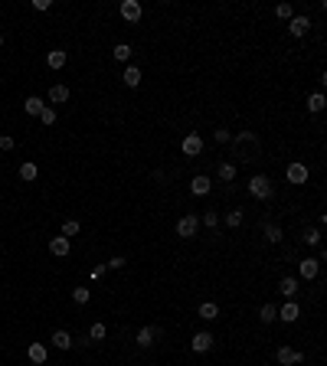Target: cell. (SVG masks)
Instances as JSON below:
<instances>
[{"instance_id":"obj_9","label":"cell","mask_w":327,"mask_h":366,"mask_svg":"<svg viewBox=\"0 0 327 366\" xmlns=\"http://www.w3.org/2000/svg\"><path fill=\"white\" fill-rule=\"evenodd\" d=\"M288 30H291V36H308L311 20H308V17H291V20H288Z\"/></svg>"},{"instance_id":"obj_26","label":"cell","mask_w":327,"mask_h":366,"mask_svg":"<svg viewBox=\"0 0 327 366\" xmlns=\"http://www.w3.org/2000/svg\"><path fill=\"white\" fill-rule=\"evenodd\" d=\"M265 242H282V229H278L275 223H265Z\"/></svg>"},{"instance_id":"obj_33","label":"cell","mask_w":327,"mask_h":366,"mask_svg":"<svg viewBox=\"0 0 327 366\" xmlns=\"http://www.w3.org/2000/svg\"><path fill=\"white\" fill-rule=\"evenodd\" d=\"M232 141H236V144H259V137H255L252 131H242V134H236Z\"/></svg>"},{"instance_id":"obj_30","label":"cell","mask_w":327,"mask_h":366,"mask_svg":"<svg viewBox=\"0 0 327 366\" xmlns=\"http://www.w3.org/2000/svg\"><path fill=\"white\" fill-rule=\"evenodd\" d=\"M79 229H82V226H79V223H75V219H69V223H62V236H66V239H72V236H79Z\"/></svg>"},{"instance_id":"obj_10","label":"cell","mask_w":327,"mask_h":366,"mask_svg":"<svg viewBox=\"0 0 327 366\" xmlns=\"http://www.w3.org/2000/svg\"><path fill=\"white\" fill-rule=\"evenodd\" d=\"M210 190H213L210 177H193V180H190V193H193V196H206Z\"/></svg>"},{"instance_id":"obj_8","label":"cell","mask_w":327,"mask_h":366,"mask_svg":"<svg viewBox=\"0 0 327 366\" xmlns=\"http://www.w3.org/2000/svg\"><path fill=\"white\" fill-rule=\"evenodd\" d=\"M69 248H72V239H66V236H56L53 242H50V252L56 255V258H66Z\"/></svg>"},{"instance_id":"obj_14","label":"cell","mask_w":327,"mask_h":366,"mask_svg":"<svg viewBox=\"0 0 327 366\" xmlns=\"http://www.w3.org/2000/svg\"><path fill=\"white\" fill-rule=\"evenodd\" d=\"M23 108H26V115H36V118H39V115H43V108H46V101L39 98V95H30V98L23 101Z\"/></svg>"},{"instance_id":"obj_36","label":"cell","mask_w":327,"mask_h":366,"mask_svg":"<svg viewBox=\"0 0 327 366\" xmlns=\"http://www.w3.org/2000/svg\"><path fill=\"white\" fill-rule=\"evenodd\" d=\"M213 137H216L219 144H229V141H232V134H229L226 128H219V131H216V134H213Z\"/></svg>"},{"instance_id":"obj_5","label":"cell","mask_w":327,"mask_h":366,"mask_svg":"<svg viewBox=\"0 0 327 366\" xmlns=\"http://www.w3.org/2000/svg\"><path fill=\"white\" fill-rule=\"evenodd\" d=\"M183 154L186 157H200L203 154V137L200 134H186L183 137Z\"/></svg>"},{"instance_id":"obj_12","label":"cell","mask_w":327,"mask_h":366,"mask_svg":"<svg viewBox=\"0 0 327 366\" xmlns=\"http://www.w3.org/2000/svg\"><path fill=\"white\" fill-rule=\"evenodd\" d=\"M154 337H161V327H141L137 330V347H151Z\"/></svg>"},{"instance_id":"obj_22","label":"cell","mask_w":327,"mask_h":366,"mask_svg":"<svg viewBox=\"0 0 327 366\" xmlns=\"http://www.w3.org/2000/svg\"><path fill=\"white\" fill-rule=\"evenodd\" d=\"M200 317H203V321H216V317H219V307L213 304V301H206V304H200Z\"/></svg>"},{"instance_id":"obj_18","label":"cell","mask_w":327,"mask_h":366,"mask_svg":"<svg viewBox=\"0 0 327 366\" xmlns=\"http://www.w3.org/2000/svg\"><path fill=\"white\" fill-rule=\"evenodd\" d=\"M259 321H262V324H275V321H278V307H275V304H262V307H259Z\"/></svg>"},{"instance_id":"obj_23","label":"cell","mask_w":327,"mask_h":366,"mask_svg":"<svg viewBox=\"0 0 327 366\" xmlns=\"http://www.w3.org/2000/svg\"><path fill=\"white\" fill-rule=\"evenodd\" d=\"M216 174H219V180H222V183H232V180H236V167H232V164H219Z\"/></svg>"},{"instance_id":"obj_1","label":"cell","mask_w":327,"mask_h":366,"mask_svg":"<svg viewBox=\"0 0 327 366\" xmlns=\"http://www.w3.org/2000/svg\"><path fill=\"white\" fill-rule=\"evenodd\" d=\"M249 193H252L255 199H272L275 186H272V180H268L265 174H255L252 180H249Z\"/></svg>"},{"instance_id":"obj_34","label":"cell","mask_w":327,"mask_h":366,"mask_svg":"<svg viewBox=\"0 0 327 366\" xmlns=\"http://www.w3.org/2000/svg\"><path fill=\"white\" fill-rule=\"evenodd\" d=\"M304 239H308V245H321V229H308Z\"/></svg>"},{"instance_id":"obj_42","label":"cell","mask_w":327,"mask_h":366,"mask_svg":"<svg viewBox=\"0 0 327 366\" xmlns=\"http://www.w3.org/2000/svg\"><path fill=\"white\" fill-rule=\"evenodd\" d=\"M0 46H4V36H0Z\"/></svg>"},{"instance_id":"obj_37","label":"cell","mask_w":327,"mask_h":366,"mask_svg":"<svg viewBox=\"0 0 327 366\" xmlns=\"http://www.w3.org/2000/svg\"><path fill=\"white\" fill-rule=\"evenodd\" d=\"M53 0H33V10H50Z\"/></svg>"},{"instance_id":"obj_27","label":"cell","mask_w":327,"mask_h":366,"mask_svg":"<svg viewBox=\"0 0 327 366\" xmlns=\"http://www.w3.org/2000/svg\"><path fill=\"white\" fill-rule=\"evenodd\" d=\"M226 226H229V229H239V226H242V210H229L226 213Z\"/></svg>"},{"instance_id":"obj_31","label":"cell","mask_w":327,"mask_h":366,"mask_svg":"<svg viewBox=\"0 0 327 366\" xmlns=\"http://www.w3.org/2000/svg\"><path fill=\"white\" fill-rule=\"evenodd\" d=\"M88 298H92L88 288H72V301H75V304H88Z\"/></svg>"},{"instance_id":"obj_7","label":"cell","mask_w":327,"mask_h":366,"mask_svg":"<svg viewBox=\"0 0 327 366\" xmlns=\"http://www.w3.org/2000/svg\"><path fill=\"white\" fill-rule=\"evenodd\" d=\"M190 347H193V353H206V350L213 347V334H206V330H200V334H193Z\"/></svg>"},{"instance_id":"obj_28","label":"cell","mask_w":327,"mask_h":366,"mask_svg":"<svg viewBox=\"0 0 327 366\" xmlns=\"http://www.w3.org/2000/svg\"><path fill=\"white\" fill-rule=\"evenodd\" d=\"M36 164H20V177H23V180H36Z\"/></svg>"},{"instance_id":"obj_11","label":"cell","mask_w":327,"mask_h":366,"mask_svg":"<svg viewBox=\"0 0 327 366\" xmlns=\"http://www.w3.org/2000/svg\"><path fill=\"white\" fill-rule=\"evenodd\" d=\"M278 317H282L285 324H295L298 317H301V307H298L295 301H288V304H282V307H278Z\"/></svg>"},{"instance_id":"obj_15","label":"cell","mask_w":327,"mask_h":366,"mask_svg":"<svg viewBox=\"0 0 327 366\" xmlns=\"http://www.w3.org/2000/svg\"><path fill=\"white\" fill-rule=\"evenodd\" d=\"M26 356H30V363H46V347L43 343H30V350H26Z\"/></svg>"},{"instance_id":"obj_24","label":"cell","mask_w":327,"mask_h":366,"mask_svg":"<svg viewBox=\"0 0 327 366\" xmlns=\"http://www.w3.org/2000/svg\"><path fill=\"white\" fill-rule=\"evenodd\" d=\"M324 105H327V101H324V95L321 92H314V95H311V98H308V112H324Z\"/></svg>"},{"instance_id":"obj_35","label":"cell","mask_w":327,"mask_h":366,"mask_svg":"<svg viewBox=\"0 0 327 366\" xmlns=\"http://www.w3.org/2000/svg\"><path fill=\"white\" fill-rule=\"evenodd\" d=\"M39 121H43L46 128H50V124H56V112H53V108H43V115H39Z\"/></svg>"},{"instance_id":"obj_21","label":"cell","mask_w":327,"mask_h":366,"mask_svg":"<svg viewBox=\"0 0 327 366\" xmlns=\"http://www.w3.org/2000/svg\"><path fill=\"white\" fill-rule=\"evenodd\" d=\"M46 66H50V69H62V66H66V53H62V49H53L50 56H46Z\"/></svg>"},{"instance_id":"obj_13","label":"cell","mask_w":327,"mask_h":366,"mask_svg":"<svg viewBox=\"0 0 327 366\" xmlns=\"http://www.w3.org/2000/svg\"><path fill=\"white\" fill-rule=\"evenodd\" d=\"M288 183H308V167H304V164H291L288 167Z\"/></svg>"},{"instance_id":"obj_19","label":"cell","mask_w":327,"mask_h":366,"mask_svg":"<svg viewBox=\"0 0 327 366\" xmlns=\"http://www.w3.org/2000/svg\"><path fill=\"white\" fill-rule=\"evenodd\" d=\"M50 101H53V105L69 101V88H66V85H53V88H50Z\"/></svg>"},{"instance_id":"obj_32","label":"cell","mask_w":327,"mask_h":366,"mask_svg":"<svg viewBox=\"0 0 327 366\" xmlns=\"http://www.w3.org/2000/svg\"><path fill=\"white\" fill-rule=\"evenodd\" d=\"M275 17H278V20H291V17H295L291 4H278V7H275Z\"/></svg>"},{"instance_id":"obj_17","label":"cell","mask_w":327,"mask_h":366,"mask_svg":"<svg viewBox=\"0 0 327 366\" xmlns=\"http://www.w3.org/2000/svg\"><path fill=\"white\" fill-rule=\"evenodd\" d=\"M53 347L56 350H72V337H69L66 330H56L53 334Z\"/></svg>"},{"instance_id":"obj_2","label":"cell","mask_w":327,"mask_h":366,"mask_svg":"<svg viewBox=\"0 0 327 366\" xmlns=\"http://www.w3.org/2000/svg\"><path fill=\"white\" fill-rule=\"evenodd\" d=\"M197 229H200V219L197 216H180L177 219V236L180 239H193V236H197Z\"/></svg>"},{"instance_id":"obj_6","label":"cell","mask_w":327,"mask_h":366,"mask_svg":"<svg viewBox=\"0 0 327 366\" xmlns=\"http://www.w3.org/2000/svg\"><path fill=\"white\" fill-rule=\"evenodd\" d=\"M141 4H137V0H124L121 4V17L128 20V23H137V20H141Z\"/></svg>"},{"instance_id":"obj_29","label":"cell","mask_w":327,"mask_h":366,"mask_svg":"<svg viewBox=\"0 0 327 366\" xmlns=\"http://www.w3.org/2000/svg\"><path fill=\"white\" fill-rule=\"evenodd\" d=\"M105 324H92V327H88V340H105Z\"/></svg>"},{"instance_id":"obj_38","label":"cell","mask_w":327,"mask_h":366,"mask_svg":"<svg viewBox=\"0 0 327 366\" xmlns=\"http://www.w3.org/2000/svg\"><path fill=\"white\" fill-rule=\"evenodd\" d=\"M203 223H206V226H210V229H213V226L219 223V216H216V213H206V216H203Z\"/></svg>"},{"instance_id":"obj_25","label":"cell","mask_w":327,"mask_h":366,"mask_svg":"<svg viewBox=\"0 0 327 366\" xmlns=\"http://www.w3.org/2000/svg\"><path fill=\"white\" fill-rule=\"evenodd\" d=\"M111 56H115L118 62H128V59H131V46H128V43H118L115 49H111Z\"/></svg>"},{"instance_id":"obj_3","label":"cell","mask_w":327,"mask_h":366,"mask_svg":"<svg viewBox=\"0 0 327 366\" xmlns=\"http://www.w3.org/2000/svg\"><path fill=\"white\" fill-rule=\"evenodd\" d=\"M317 272H321V258H301L298 262V275H301L304 281L317 278Z\"/></svg>"},{"instance_id":"obj_41","label":"cell","mask_w":327,"mask_h":366,"mask_svg":"<svg viewBox=\"0 0 327 366\" xmlns=\"http://www.w3.org/2000/svg\"><path fill=\"white\" fill-rule=\"evenodd\" d=\"M105 272H108V268H105V265H95V268H92V278H95V281H99V278H102V275H105Z\"/></svg>"},{"instance_id":"obj_16","label":"cell","mask_w":327,"mask_h":366,"mask_svg":"<svg viewBox=\"0 0 327 366\" xmlns=\"http://www.w3.org/2000/svg\"><path fill=\"white\" fill-rule=\"evenodd\" d=\"M124 85H128V88H137V85H141V69H137V66H128V69H124Z\"/></svg>"},{"instance_id":"obj_39","label":"cell","mask_w":327,"mask_h":366,"mask_svg":"<svg viewBox=\"0 0 327 366\" xmlns=\"http://www.w3.org/2000/svg\"><path fill=\"white\" fill-rule=\"evenodd\" d=\"M105 268H124V258H121V255H115V258H111Z\"/></svg>"},{"instance_id":"obj_4","label":"cell","mask_w":327,"mask_h":366,"mask_svg":"<svg viewBox=\"0 0 327 366\" xmlns=\"http://www.w3.org/2000/svg\"><path fill=\"white\" fill-rule=\"evenodd\" d=\"M278 363L282 366H298V363H304V353H298V350H291V347H278Z\"/></svg>"},{"instance_id":"obj_20","label":"cell","mask_w":327,"mask_h":366,"mask_svg":"<svg viewBox=\"0 0 327 366\" xmlns=\"http://www.w3.org/2000/svg\"><path fill=\"white\" fill-rule=\"evenodd\" d=\"M278 291H282L285 298H295V294H298V278H282V285H278Z\"/></svg>"},{"instance_id":"obj_40","label":"cell","mask_w":327,"mask_h":366,"mask_svg":"<svg viewBox=\"0 0 327 366\" xmlns=\"http://www.w3.org/2000/svg\"><path fill=\"white\" fill-rule=\"evenodd\" d=\"M0 150H13V137H0Z\"/></svg>"}]
</instances>
